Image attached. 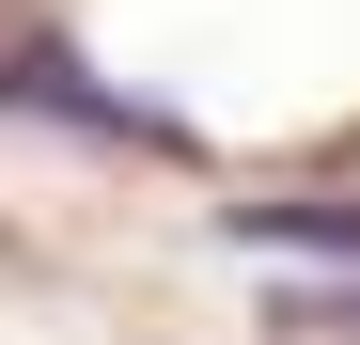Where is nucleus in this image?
Here are the masks:
<instances>
[{"mask_svg":"<svg viewBox=\"0 0 360 345\" xmlns=\"http://www.w3.org/2000/svg\"><path fill=\"white\" fill-rule=\"evenodd\" d=\"M0 110H32V126H94V142H172V110L110 94L79 47H63V63H0Z\"/></svg>","mask_w":360,"mask_h":345,"instance_id":"obj_1","label":"nucleus"}]
</instances>
